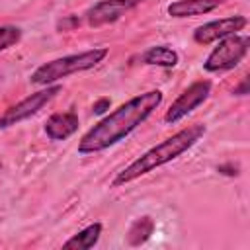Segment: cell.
Returning <instances> with one entry per match:
<instances>
[{
    "mask_svg": "<svg viewBox=\"0 0 250 250\" xmlns=\"http://www.w3.org/2000/svg\"><path fill=\"white\" fill-rule=\"evenodd\" d=\"M160 104H162L160 90H148L145 94L127 100L82 135V139L78 141V154L102 152L121 143L141 123H145Z\"/></svg>",
    "mask_w": 250,
    "mask_h": 250,
    "instance_id": "obj_1",
    "label": "cell"
},
{
    "mask_svg": "<svg viewBox=\"0 0 250 250\" xmlns=\"http://www.w3.org/2000/svg\"><path fill=\"white\" fill-rule=\"evenodd\" d=\"M205 125L203 123H191L184 129H180L178 133H174L172 137L164 139L162 143L154 145L152 148H148L146 152H143L139 158H135L129 166H125L121 172H117V176L113 178L111 186L119 188L125 186L148 172H152L158 166H164L172 160H176L180 154H184L186 150H189L203 135H205Z\"/></svg>",
    "mask_w": 250,
    "mask_h": 250,
    "instance_id": "obj_2",
    "label": "cell"
},
{
    "mask_svg": "<svg viewBox=\"0 0 250 250\" xmlns=\"http://www.w3.org/2000/svg\"><path fill=\"white\" fill-rule=\"evenodd\" d=\"M107 47H94L82 53H74V55H66V57H59L53 59L49 62H43L41 66H37L31 76L29 82L37 84V86H49L61 78H66L70 74L76 72H84L90 70L94 66H98L105 57H107Z\"/></svg>",
    "mask_w": 250,
    "mask_h": 250,
    "instance_id": "obj_3",
    "label": "cell"
},
{
    "mask_svg": "<svg viewBox=\"0 0 250 250\" xmlns=\"http://www.w3.org/2000/svg\"><path fill=\"white\" fill-rule=\"evenodd\" d=\"M248 47H250V39L246 35H238V33L217 41V47H213V51L207 55V59L203 62V70H207V72L232 70L234 66H238L242 62V59L248 53Z\"/></svg>",
    "mask_w": 250,
    "mask_h": 250,
    "instance_id": "obj_4",
    "label": "cell"
},
{
    "mask_svg": "<svg viewBox=\"0 0 250 250\" xmlns=\"http://www.w3.org/2000/svg\"><path fill=\"white\" fill-rule=\"evenodd\" d=\"M62 90V86L55 84V86H45L43 90L39 92H33L29 94L27 98L20 100L18 104L10 105L2 115H0V129H8V127H14L18 123H21L23 119H29L31 115H35L39 109H43L59 92Z\"/></svg>",
    "mask_w": 250,
    "mask_h": 250,
    "instance_id": "obj_5",
    "label": "cell"
},
{
    "mask_svg": "<svg viewBox=\"0 0 250 250\" xmlns=\"http://www.w3.org/2000/svg\"><path fill=\"white\" fill-rule=\"evenodd\" d=\"M211 94V82L209 80H197L193 84H189L168 107V111L164 113V121L174 125L180 119H184L186 115H189L197 105H201Z\"/></svg>",
    "mask_w": 250,
    "mask_h": 250,
    "instance_id": "obj_6",
    "label": "cell"
},
{
    "mask_svg": "<svg viewBox=\"0 0 250 250\" xmlns=\"http://www.w3.org/2000/svg\"><path fill=\"white\" fill-rule=\"evenodd\" d=\"M248 20L246 16H229V18H221V20H213L207 21L203 25H199L193 31V41L199 45H211L215 41H221L229 35H234L238 31H242L246 27Z\"/></svg>",
    "mask_w": 250,
    "mask_h": 250,
    "instance_id": "obj_7",
    "label": "cell"
},
{
    "mask_svg": "<svg viewBox=\"0 0 250 250\" xmlns=\"http://www.w3.org/2000/svg\"><path fill=\"white\" fill-rule=\"evenodd\" d=\"M141 2H145V0H100L86 10L84 18H86V23L90 27L107 25V23L121 20L123 14H127L129 10L139 6Z\"/></svg>",
    "mask_w": 250,
    "mask_h": 250,
    "instance_id": "obj_8",
    "label": "cell"
},
{
    "mask_svg": "<svg viewBox=\"0 0 250 250\" xmlns=\"http://www.w3.org/2000/svg\"><path fill=\"white\" fill-rule=\"evenodd\" d=\"M78 115L74 111H64V113H53L45 121V135L51 141H64L70 135L78 131Z\"/></svg>",
    "mask_w": 250,
    "mask_h": 250,
    "instance_id": "obj_9",
    "label": "cell"
},
{
    "mask_svg": "<svg viewBox=\"0 0 250 250\" xmlns=\"http://www.w3.org/2000/svg\"><path fill=\"white\" fill-rule=\"evenodd\" d=\"M225 0H174L168 4L166 12L172 18H193L217 10Z\"/></svg>",
    "mask_w": 250,
    "mask_h": 250,
    "instance_id": "obj_10",
    "label": "cell"
},
{
    "mask_svg": "<svg viewBox=\"0 0 250 250\" xmlns=\"http://www.w3.org/2000/svg\"><path fill=\"white\" fill-rule=\"evenodd\" d=\"M141 61L145 64L150 66H162V68H174L180 62V55L168 47V45H154L150 49H146L141 57Z\"/></svg>",
    "mask_w": 250,
    "mask_h": 250,
    "instance_id": "obj_11",
    "label": "cell"
},
{
    "mask_svg": "<svg viewBox=\"0 0 250 250\" xmlns=\"http://www.w3.org/2000/svg\"><path fill=\"white\" fill-rule=\"evenodd\" d=\"M102 236V223H92L86 229H82L80 232H76L72 238H68L62 248H72V250H88L92 246L98 244Z\"/></svg>",
    "mask_w": 250,
    "mask_h": 250,
    "instance_id": "obj_12",
    "label": "cell"
},
{
    "mask_svg": "<svg viewBox=\"0 0 250 250\" xmlns=\"http://www.w3.org/2000/svg\"><path fill=\"white\" fill-rule=\"evenodd\" d=\"M152 232H154V221H152V217L143 215V217H139V219H135L131 223V227L127 230V240H129L131 246H141V244H145L150 238Z\"/></svg>",
    "mask_w": 250,
    "mask_h": 250,
    "instance_id": "obj_13",
    "label": "cell"
},
{
    "mask_svg": "<svg viewBox=\"0 0 250 250\" xmlns=\"http://www.w3.org/2000/svg\"><path fill=\"white\" fill-rule=\"evenodd\" d=\"M21 39V29L16 25H0V53L14 47Z\"/></svg>",
    "mask_w": 250,
    "mask_h": 250,
    "instance_id": "obj_14",
    "label": "cell"
},
{
    "mask_svg": "<svg viewBox=\"0 0 250 250\" xmlns=\"http://www.w3.org/2000/svg\"><path fill=\"white\" fill-rule=\"evenodd\" d=\"M232 94H236V96H246V94H250V88H248V76H244V78L240 80V84L232 90Z\"/></svg>",
    "mask_w": 250,
    "mask_h": 250,
    "instance_id": "obj_15",
    "label": "cell"
},
{
    "mask_svg": "<svg viewBox=\"0 0 250 250\" xmlns=\"http://www.w3.org/2000/svg\"><path fill=\"white\" fill-rule=\"evenodd\" d=\"M80 21L74 18V16H68L66 20H62V21H59V27L61 29H70V27H76Z\"/></svg>",
    "mask_w": 250,
    "mask_h": 250,
    "instance_id": "obj_16",
    "label": "cell"
},
{
    "mask_svg": "<svg viewBox=\"0 0 250 250\" xmlns=\"http://www.w3.org/2000/svg\"><path fill=\"white\" fill-rule=\"evenodd\" d=\"M105 107H109V100H107V98H102L100 102L94 104V113H104Z\"/></svg>",
    "mask_w": 250,
    "mask_h": 250,
    "instance_id": "obj_17",
    "label": "cell"
},
{
    "mask_svg": "<svg viewBox=\"0 0 250 250\" xmlns=\"http://www.w3.org/2000/svg\"><path fill=\"white\" fill-rule=\"evenodd\" d=\"M0 168H2V164H0Z\"/></svg>",
    "mask_w": 250,
    "mask_h": 250,
    "instance_id": "obj_18",
    "label": "cell"
}]
</instances>
